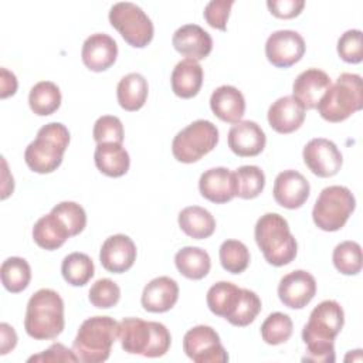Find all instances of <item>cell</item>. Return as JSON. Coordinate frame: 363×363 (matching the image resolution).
<instances>
[{
  "mask_svg": "<svg viewBox=\"0 0 363 363\" xmlns=\"http://www.w3.org/2000/svg\"><path fill=\"white\" fill-rule=\"evenodd\" d=\"M333 265L343 275H356L362 271V247L356 241H343L333 250Z\"/></svg>",
  "mask_w": 363,
  "mask_h": 363,
  "instance_id": "cell-36",
  "label": "cell"
},
{
  "mask_svg": "<svg viewBox=\"0 0 363 363\" xmlns=\"http://www.w3.org/2000/svg\"><path fill=\"white\" fill-rule=\"evenodd\" d=\"M109 23L135 48L146 47L153 38V23L135 3L119 1L109 10Z\"/></svg>",
  "mask_w": 363,
  "mask_h": 363,
  "instance_id": "cell-10",
  "label": "cell"
},
{
  "mask_svg": "<svg viewBox=\"0 0 363 363\" xmlns=\"http://www.w3.org/2000/svg\"><path fill=\"white\" fill-rule=\"evenodd\" d=\"M28 105L38 116H48L54 113L61 105L60 88L51 81L37 82L30 89Z\"/></svg>",
  "mask_w": 363,
  "mask_h": 363,
  "instance_id": "cell-32",
  "label": "cell"
},
{
  "mask_svg": "<svg viewBox=\"0 0 363 363\" xmlns=\"http://www.w3.org/2000/svg\"><path fill=\"white\" fill-rule=\"evenodd\" d=\"M200 194L211 203L223 204L235 197L234 172L227 167H213L206 170L199 180Z\"/></svg>",
  "mask_w": 363,
  "mask_h": 363,
  "instance_id": "cell-21",
  "label": "cell"
},
{
  "mask_svg": "<svg viewBox=\"0 0 363 363\" xmlns=\"http://www.w3.org/2000/svg\"><path fill=\"white\" fill-rule=\"evenodd\" d=\"M89 302L99 309H109L121 299V288L109 278L95 281L89 289Z\"/></svg>",
  "mask_w": 363,
  "mask_h": 363,
  "instance_id": "cell-41",
  "label": "cell"
},
{
  "mask_svg": "<svg viewBox=\"0 0 363 363\" xmlns=\"http://www.w3.org/2000/svg\"><path fill=\"white\" fill-rule=\"evenodd\" d=\"M292 335V320L286 313L274 312L261 325V337L268 345L285 343Z\"/></svg>",
  "mask_w": 363,
  "mask_h": 363,
  "instance_id": "cell-38",
  "label": "cell"
},
{
  "mask_svg": "<svg viewBox=\"0 0 363 363\" xmlns=\"http://www.w3.org/2000/svg\"><path fill=\"white\" fill-rule=\"evenodd\" d=\"M234 4V0H213L208 1L204 7L203 16L207 24L213 28L225 31L227 20L230 16V10Z\"/></svg>",
  "mask_w": 363,
  "mask_h": 363,
  "instance_id": "cell-44",
  "label": "cell"
},
{
  "mask_svg": "<svg viewBox=\"0 0 363 363\" xmlns=\"http://www.w3.org/2000/svg\"><path fill=\"white\" fill-rule=\"evenodd\" d=\"M218 142L217 126L206 119H197L177 132L172 142V153L182 163H194L210 153Z\"/></svg>",
  "mask_w": 363,
  "mask_h": 363,
  "instance_id": "cell-9",
  "label": "cell"
},
{
  "mask_svg": "<svg viewBox=\"0 0 363 363\" xmlns=\"http://www.w3.org/2000/svg\"><path fill=\"white\" fill-rule=\"evenodd\" d=\"M118 57V45L116 41L105 34V33H95L91 34L82 44L81 58L84 65L94 71L102 72L113 65Z\"/></svg>",
  "mask_w": 363,
  "mask_h": 363,
  "instance_id": "cell-18",
  "label": "cell"
},
{
  "mask_svg": "<svg viewBox=\"0 0 363 363\" xmlns=\"http://www.w3.org/2000/svg\"><path fill=\"white\" fill-rule=\"evenodd\" d=\"M179 299V285L170 277L152 279L142 292V306L152 313H162L172 309Z\"/></svg>",
  "mask_w": 363,
  "mask_h": 363,
  "instance_id": "cell-23",
  "label": "cell"
},
{
  "mask_svg": "<svg viewBox=\"0 0 363 363\" xmlns=\"http://www.w3.org/2000/svg\"><path fill=\"white\" fill-rule=\"evenodd\" d=\"M65 326L64 302L58 292L50 288L31 295L26 309L24 329L35 340L55 339Z\"/></svg>",
  "mask_w": 363,
  "mask_h": 363,
  "instance_id": "cell-2",
  "label": "cell"
},
{
  "mask_svg": "<svg viewBox=\"0 0 363 363\" xmlns=\"http://www.w3.org/2000/svg\"><path fill=\"white\" fill-rule=\"evenodd\" d=\"M267 7L271 14L278 18H294L301 14L305 7L303 0H268Z\"/></svg>",
  "mask_w": 363,
  "mask_h": 363,
  "instance_id": "cell-46",
  "label": "cell"
},
{
  "mask_svg": "<svg viewBox=\"0 0 363 363\" xmlns=\"http://www.w3.org/2000/svg\"><path fill=\"white\" fill-rule=\"evenodd\" d=\"M28 362H43V363H55V362H78L74 350L68 349L62 343H54L47 350L31 356Z\"/></svg>",
  "mask_w": 363,
  "mask_h": 363,
  "instance_id": "cell-45",
  "label": "cell"
},
{
  "mask_svg": "<svg viewBox=\"0 0 363 363\" xmlns=\"http://www.w3.org/2000/svg\"><path fill=\"white\" fill-rule=\"evenodd\" d=\"M69 237L67 227L52 213L38 218L33 227L34 242L47 251L60 248Z\"/></svg>",
  "mask_w": 363,
  "mask_h": 363,
  "instance_id": "cell-28",
  "label": "cell"
},
{
  "mask_svg": "<svg viewBox=\"0 0 363 363\" xmlns=\"http://www.w3.org/2000/svg\"><path fill=\"white\" fill-rule=\"evenodd\" d=\"M0 275L3 286L11 294H18L28 286L31 279V268L24 258L10 257L3 261Z\"/></svg>",
  "mask_w": 363,
  "mask_h": 363,
  "instance_id": "cell-34",
  "label": "cell"
},
{
  "mask_svg": "<svg viewBox=\"0 0 363 363\" xmlns=\"http://www.w3.org/2000/svg\"><path fill=\"white\" fill-rule=\"evenodd\" d=\"M254 237L268 264L284 267L295 259L298 244L288 221L281 214L267 213L261 216L255 224Z\"/></svg>",
  "mask_w": 363,
  "mask_h": 363,
  "instance_id": "cell-3",
  "label": "cell"
},
{
  "mask_svg": "<svg viewBox=\"0 0 363 363\" xmlns=\"http://www.w3.org/2000/svg\"><path fill=\"white\" fill-rule=\"evenodd\" d=\"M94 140L98 143H122L123 125L118 116L104 115L96 119L92 130Z\"/></svg>",
  "mask_w": 363,
  "mask_h": 363,
  "instance_id": "cell-42",
  "label": "cell"
},
{
  "mask_svg": "<svg viewBox=\"0 0 363 363\" xmlns=\"http://www.w3.org/2000/svg\"><path fill=\"white\" fill-rule=\"evenodd\" d=\"M183 350L196 363L228 362V354L220 342L218 333L207 325H197L186 332Z\"/></svg>",
  "mask_w": 363,
  "mask_h": 363,
  "instance_id": "cell-11",
  "label": "cell"
},
{
  "mask_svg": "<svg viewBox=\"0 0 363 363\" xmlns=\"http://www.w3.org/2000/svg\"><path fill=\"white\" fill-rule=\"evenodd\" d=\"M330 77L318 68H309L302 71L294 81L292 96L305 108L315 109L330 86Z\"/></svg>",
  "mask_w": 363,
  "mask_h": 363,
  "instance_id": "cell-19",
  "label": "cell"
},
{
  "mask_svg": "<svg viewBox=\"0 0 363 363\" xmlns=\"http://www.w3.org/2000/svg\"><path fill=\"white\" fill-rule=\"evenodd\" d=\"M102 267L112 274H122L132 268L136 261V245L130 237L115 234L108 237L99 251Z\"/></svg>",
  "mask_w": 363,
  "mask_h": 363,
  "instance_id": "cell-15",
  "label": "cell"
},
{
  "mask_svg": "<svg viewBox=\"0 0 363 363\" xmlns=\"http://www.w3.org/2000/svg\"><path fill=\"white\" fill-rule=\"evenodd\" d=\"M174 264L177 271L189 279H201L211 268L210 255L200 247H183L176 252Z\"/></svg>",
  "mask_w": 363,
  "mask_h": 363,
  "instance_id": "cell-31",
  "label": "cell"
},
{
  "mask_svg": "<svg viewBox=\"0 0 363 363\" xmlns=\"http://www.w3.org/2000/svg\"><path fill=\"white\" fill-rule=\"evenodd\" d=\"M305 54V41L294 30L274 31L265 43L267 60L278 68H289Z\"/></svg>",
  "mask_w": 363,
  "mask_h": 363,
  "instance_id": "cell-13",
  "label": "cell"
},
{
  "mask_svg": "<svg viewBox=\"0 0 363 363\" xmlns=\"http://www.w3.org/2000/svg\"><path fill=\"white\" fill-rule=\"evenodd\" d=\"M51 213L61 220L71 237L78 235L86 225L85 210L75 201H61L52 207Z\"/></svg>",
  "mask_w": 363,
  "mask_h": 363,
  "instance_id": "cell-40",
  "label": "cell"
},
{
  "mask_svg": "<svg viewBox=\"0 0 363 363\" xmlns=\"http://www.w3.org/2000/svg\"><path fill=\"white\" fill-rule=\"evenodd\" d=\"M177 220L182 231L194 240L208 238L216 230L214 217L208 210L200 206L184 207L179 213Z\"/></svg>",
  "mask_w": 363,
  "mask_h": 363,
  "instance_id": "cell-29",
  "label": "cell"
},
{
  "mask_svg": "<svg viewBox=\"0 0 363 363\" xmlns=\"http://www.w3.org/2000/svg\"><path fill=\"white\" fill-rule=\"evenodd\" d=\"M0 98L4 99L10 95H14L17 91V78L13 72L6 68L0 69Z\"/></svg>",
  "mask_w": 363,
  "mask_h": 363,
  "instance_id": "cell-48",
  "label": "cell"
},
{
  "mask_svg": "<svg viewBox=\"0 0 363 363\" xmlns=\"http://www.w3.org/2000/svg\"><path fill=\"white\" fill-rule=\"evenodd\" d=\"M235 196L244 200L255 199L261 194L265 186L264 172L254 164L241 166L234 172Z\"/></svg>",
  "mask_w": 363,
  "mask_h": 363,
  "instance_id": "cell-35",
  "label": "cell"
},
{
  "mask_svg": "<svg viewBox=\"0 0 363 363\" xmlns=\"http://www.w3.org/2000/svg\"><path fill=\"white\" fill-rule=\"evenodd\" d=\"M149 85L143 75L138 72H130L121 78L116 86V98L121 105L128 112L139 111L147 98Z\"/></svg>",
  "mask_w": 363,
  "mask_h": 363,
  "instance_id": "cell-27",
  "label": "cell"
},
{
  "mask_svg": "<svg viewBox=\"0 0 363 363\" xmlns=\"http://www.w3.org/2000/svg\"><path fill=\"white\" fill-rule=\"evenodd\" d=\"M337 54L349 64H359L363 60V45H362V31L347 30L337 40Z\"/></svg>",
  "mask_w": 363,
  "mask_h": 363,
  "instance_id": "cell-43",
  "label": "cell"
},
{
  "mask_svg": "<svg viewBox=\"0 0 363 363\" xmlns=\"http://www.w3.org/2000/svg\"><path fill=\"white\" fill-rule=\"evenodd\" d=\"M228 147L240 157L259 155L267 143V136L254 121H240L228 130Z\"/></svg>",
  "mask_w": 363,
  "mask_h": 363,
  "instance_id": "cell-17",
  "label": "cell"
},
{
  "mask_svg": "<svg viewBox=\"0 0 363 363\" xmlns=\"http://www.w3.org/2000/svg\"><path fill=\"white\" fill-rule=\"evenodd\" d=\"M0 336H1V342H0V354H7L10 350H13L17 345V333L14 330L13 326H10L9 323H1L0 325Z\"/></svg>",
  "mask_w": 363,
  "mask_h": 363,
  "instance_id": "cell-47",
  "label": "cell"
},
{
  "mask_svg": "<svg viewBox=\"0 0 363 363\" xmlns=\"http://www.w3.org/2000/svg\"><path fill=\"white\" fill-rule=\"evenodd\" d=\"M172 44L177 52L196 61L204 60L213 50L211 35L197 24L179 27L172 37Z\"/></svg>",
  "mask_w": 363,
  "mask_h": 363,
  "instance_id": "cell-20",
  "label": "cell"
},
{
  "mask_svg": "<svg viewBox=\"0 0 363 363\" xmlns=\"http://www.w3.org/2000/svg\"><path fill=\"white\" fill-rule=\"evenodd\" d=\"M210 108L223 122L237 123L244 116L245 99L238 88L233 85H221L213 91L210 96Z\"/></svg>",
  "mask_w": 363,
  "mask_h": 363,
  "instance_id": "cell-24",
  "label": "cell"
},
{
  "mask_svg": "<svg viewBox=\"0 0 363 363\" xmlns=\"http://www.w3.org/2000/svg\"><path fill=\"white\" fill-rule=\"evenodd\" d=\"M363 108V84L357 74L343 72L335 84L326 89L316 109L319 115L332 123L347 119Z\"/></svg>",
  "mask_w": 363,
  "mask_h": 363,
  "instance_id": "cell-7",
  "label": "cell"
},
{
  "mask_svg": "<svg viewBox=\"0 0 363 363\" xmlns=\"http://www.w3.org/2000/svg\"><path fill=\"white\" fill-rule=\"evenodd\" d=\"M261 311V299L259 296L250 289H241V296L240 301L231 313V316L227 319L231 325L244 328L248 326L255 320Z\"/></svg>",
  "mask_w": 363,
  "mask_h": 363,
  "instance_id": "cell-39",
  "label": "cell"
},
{
  "mask_svg": "<svg viewBox=\"0 0 363 363\" xmlns=\"http://www.w3.org/2000/svg\"><path fill=\"white\" fill-rule=\"evenodd\" d=\"M121 346L126 353L145 357H160L167 353L172 336L159 322H146L140 318H123L119 322Z\"/></svg>",
  "mask_w": 363,
  "mask_h": 363,
  "instance_id": "cell-4",
  "label": "cell"
},
{
  "mask_svg": "<svg viewBox=\"0 0 363 363\" xmlns=\"http://www.w3.org/2000/svg\"><path fill=\"white\" fill-rule=\"evenodd\" d=\"M343 323L345 313L336 301L326 299L316 305L302 329V339L306 345V354L302 360L333 363L335 337L340 333Z\"/></svg>",
  "mask_w": 363,
  "mask_h": 363,
  "instance_id": "cell-1",
  "label": "cell"
},
{
  "mask_svg": "<svg viewBox=\"0 0 363 363\" xmlns=\"http://www.w3.org/2000/svg\"><path fill=\"white\" fill-rule=\"evenodd\" d=\"M354 207V196L347 187L329 186L325 187L316 199L312 218L318 228L323 231H337L346 224Z\"/></svg>",
  "mask_w": 363,
  "mask_h": 363,
  "instance_id": "cell-8",
  "label": "cell"
},
{
  "mask_svg": "<svg viewBox=\"0 0 363 363\" xmlns=\"http://www.w3.org/2000/svg\"><path fill=\"white\" fill-rule=\"evenodd\" d=\"M94 262L84 252H71L62 259V278L72 286H84L94 277Z\"/></svg>",
  "mask_w": 363,
  "mask_h": 363,
  "instance_id": "cell-33",
  "label": "cell"
},
{
  "mask_svg": "<svg viewBox=\"0 0 363 363\" xmlns=\"http://www.w3.org/2000/svg\"><path fill=\"white\" fill-rule=\"evenodd\" d=\"M274 199L275 201L289 210L299 208L309 197L311 186L303 174L296 170L281 172L274 182Z\"/></svg>",
  "mask_w": 363,
  "mask_h": 363,
  "instance_id": "cell-16",
  "label": "cell"
},
{
  "mask_svg": "<svg viewBox=\"0 0 363 363\" xmlns=\"http://www.w3.org/2000/svg\"><path fill=\"white\" fill-rule=\"evenodd\" d=\"M96 169L109 177L126 174L130 166L129 153L122 143H98L94 153Z\"/></svg>",
  "mask_w": 363,
  "mask_h": 363,
  "instance_id": "cell-26",
  "label": "cell"
},
{
  "mask_svg": "<svg viewBox=\"0 0 363 363\" xmlns=\"http://www.w3.org/2000/svg\"><path fill=\"white\" fill-rule=\"evenodd\" d=\"M119 335V322L111 316H94L84 320L72 343L78 362L102 363L108 360Z\"/></svg>",
  "mask_w": 363,
  "mask_h": 363,
  "instance_id": "cell-5",
  "label": "cell"
},
{
  "mask_svg": "<svg viewBox=\"0 0 363 363\" xmlns=\"http://www.w3.org/2000/svg\"><path fill=\"white\" fill-rule=\"evenodd\" d=\"M303 163L318 177H332L339 173L343 159L337 146L325 138L311 139L302 152Z\"/></svg>",
  "mask_w": 363,
  "mask_h": 363,
  "instance_id": "cell-12",
  "label": "cell"
},
{
  "mask_svg": "<svg viewBox=\"0 0 363 363\" xmlns=\"http://www.w3.org/2000/svg\"><path fill=\"white\" fill-rule=\"evenodd\" d=\"M241 289L242 288H238L235 284L228 281L216 282L207 291L206 301H207L208 309L214 315L228 319L240 301Z\"/></svg>",
  "mask_w": 363,
  "mask_h": 363,
  "instance_id": "cell-30",
  "label": "cell"
},
{
  "mask_svg": "<svg viewBox=\"0 0 363 363\" xmlns=\"http://www.w3.org/2000/svg\"><path fill=\"white\" fill-rule=\"evenodd\" d=\"M69 145V130L60 122L41 126L35 139L24 152L26 164L30 170L45 174L52 173L62 163V156Z\"/></svg>",
  "mask_w": 363,
  "mask_h": 363,
  "instance_id": "cell-6",
  "label": "cell"
},
{
  "mask_svg": "<svg viewBox=\"0 0 363 363\" xmlns=\"http://www.w3.org/2000/svg\"><path fill=\"white\" fill-rule=\"evenodd\" d=\"M221 267L230 274H241L250 264V251L238 240H225L218 251Z\"/></svg>",
  "mask_w": 363,
  "mask_h": 363,
  "instance_id": "cell-37",
  "label": "cell"
},
{
  "mask_svg": "<svg viewBox=\"0 0 363 363\" xmlns=\"http://www.w3.org/2000/svg\"><path fill=\"white\" fill-rule=\"evenodd\" d=\"M316 294V281L312 274L296 269L279 281L278 296L279 301L291 309L305 308Z\"/></svg>",
  "mask_w": 363,
  "mask_h": 363,
  "instance_id": "cell-14",
  "label": "cell"
},
{
  "mask_svg": "<svg viewBox=\"0 0 363 363\" xmlns=\"http://www.w3.org/2000/svg\"><path fill=\"white\" fill-rule=\"evenodd\" d=\"M172 91L183 99L193 98L203 85V68L199 61L184 58L176 64L170 78Z\"/></svg>",
  "mask_w": 363,
  "mask_h": 363,
  "instance_id": "cell-25",
  "label": "cell"
},
{
  "mask_svg": "<svg viewBox=\"0 0 363 363\" xmlns=\"http://www.w3.org/2000/svg\"><path fill=\"white\" fill-rule=\"evenodd\" d=\"M305 111L292 95L281 96L268 109V123L278 133H292L303 123Z\"/></svg>",
  "mask_w": 363,
  "mask_h": 363,
  "instance_id": "cell-22",
  "label": "cell"
}]
</instances>
